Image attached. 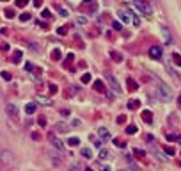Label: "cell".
I'll list each match as a JSON object with an SVG mask.
<instances>
[{
    "instance_id": "cell-54",
    "label": "cell",
    "mask_w": 181,
    "mask_h": 171,
    "mask_svg": "<svg viewBox=\"0 0 181 171\" xmlns=\"http://www.w3.org/2000/svg\"><path fill=\"white\" fill-rule=\"evenodd\" d=\"M85 2H93V0H85Z\"/></svg>"
},
{
    "instance_id": "cell-2",
    "label": "cell",
    "mask_w": 181,
    "mask_h": 171,
    "mask_svg": "<svg viewBox=\"0 0 181 171\" xmlns=\"http://www.w3.org/2000/svg\"><path fill=\"white\" fill-rule=\"evenodd\" d=\"M0 164L7 169H14L16 167V155L11 152V150H4L0 153Z\"/></svg>"
},
{
    "instance_id": "cell-32",
    "label": "cell",
    "mask_w": 181,
    "mask_h": 171,
    "mask_svg": "<svg viewBox=\"0 0 181 171\" xmlns=\"http://www.w3.org/2000/svg\"><path fill=\"white\" fill-rule=\"evenodd\" d=\"M4 14H6L7 18H14V11H13V9H6V13H4Z\"/></svg>"
},
{
    "instance_id": "cell-47",
    "label": "cell",
    "mask_w": 181,
    "mask_h": 171,
    "mask_svg": "<svg viewBox=\"0 0 181 171\" xmlns=\"http://www.w3.org/2000/svg\"><path fill=\"white\" fill-rule=\"evenodd\" d=\"M9 50V45H7V43H4V45H2V52H7Z\"/></svg>"
},
{
    "instance_id": "cell-42",
    "label": "cell",
    "mask_w": 181,
    "mask_h": 171,
    "mask_svg": "<svg viewBox=\"0 0 181 171\" xmlns=\"http://www.w3.org/2000/svg\"><path fill=\"white\" fill-rule=\"evenodd\" d=\"M114 30H121V23H119V21H114Z\"/></svg>"
},
{
    "instance_id": "cell-25",
    "label": "cell",
    "mask_w": 181,
    "mask_h": 171,
    "mask_svg": "<svg viewBox=\"0 0 181 171\" xmlns=\"http://www.w3.org/2000/svg\"><path fill=\"white\" fill-rule=\"evenodd\" d=\"M90 78H93V77H90V73H83V75H82V78H80V80H82V82H83V84H89V82H90Z\"/></svg>"
},
{
    "instance_id": "cell-12",
    "label": "cell",
    "mask_w": 181,
    "mask_h": 171,
    "mask_svg": "<svg viewBox=\"0 0 181 171\" xmlns=\"http://www.w3.org/2000/svg\"><path fill=\"white\" fill-rule=\"evenodd\" d=\"M94 91H98V93H107V86H105L101 80H94Z\"/></svg>"
},
{
    "instance_id": "cell-24",
    "label": "cell",
    "mask_w": 181,
    "mask_h": 171,
    "mask_svg": "<svg viewBox=\"0 0 181 171\" xmlns=\"http://www.w3.org/2000/svg\"><path fill=\"white\" fill-rule=\"evenodd\" d=\"M67 144H69V146H78V144H80V139H78V137H71L69 141H67Z\"/></svg>"
},
{
    "instance_id": "cell-18",
    "label": "cell",
    "mask_w": 181,
    "mask_h": 171,
    "mask_svg": "<svg viewBox=\"0 0 181 171\" xmlns=\"http://www.w3.org/2000/svg\"><path fill=\"white\" fill-rule=\"evenodd\" d=\"M142 119H144L146 123H153V114H151V111H144V112H142Z\"/></svg>"
},
{
    "instance_id": "cell-37",
    "label": "cell",
    "mask_w": 181,
    "mask_h": 171,
    "mask_svg": "<svg viewBox=\"0 0 181 171\" xmlns=\"http://www.w3.org/2000/svg\"><path fill=\"white\" fill-rule=\"evenodd\" d=\"M117 123H119V125L126 123V116H119V118H117Z\"/></svg>"
},
{
    "instance_id": "cell-22",
    "label": "cell",
    "mask_w": 181,
    "mask_h": 171,
    "mask_svg": "<svg viewBox=\"0 0 181 171\" xmlns=\"http://www.w3.org/2000/svg\"><path fill=\"white\" fill-rule=\"evenodd\" d=\"M126 134H130V136L137 134V126H135V125H128V126H126Z\"/></svg>"
},
{
    "instance_id": "cell-44",
    "label": "cell",
    "mask_w": 181,
    "mask_h": 171,
    "mask_svg": "<svg viewBox=\"0 0 181 171\" xmlns=\"http://www.w3.org/2000/svg\"><path fill=\"white\" fill-rule=\"evenodd\" d=\"M34 6H36V7H41V6H43V0H34Z\"/></svg>"
},
{
    "instance_id": "cell-16",
    "label": "cell",
    "mask_w": 181,
    "mask_h": 171,
    "mask_svg": "<svg viewBox=\"0 0 181 171\" xmlns=\"http://www.w3.org/2000/svg\"><path fill=\"white\" fill-rule=\"evenodd\" d=\"M21 55H23V54H21V50H16V52L13 54V59H11V61H13L14 64H20V62H21Z\"/></svg>"
},
{
    "instance_id": "cell-19",
    "label": "cell",
    "mask_w": 181,
    "mask_h": 171,
    "mask_svg": "<svg viewBox=\"0 0 181 171\" xmlns=\"http://www.w3.org/2000/svg\"><path fill=\"white\" fill-rule=\"evenodd\" d=\"M37 103H41V105H46V107H50V105H52V100H50V98H43V96H37Z\"/></svg>"
},
{
    "instance_id": "cell-8",
    "label": "cell",
    "mask_w": 181,
    "mask_h": 171,
    "mask_svg": "<svg viewBox=\"0 0 181 171\" xmlns=\"http://www.w3.org/2000/svg\"><path fill=\"white\" fill-rule=\"evenodd\" d=\"M6 114H7L9 118H16V116H18V107H16L14 103H7V105H6Z\"/></svg>"
},
{
    "instance_id": "cell-49",
    "label": "cell",
    "mask_w": 181,
    "mask_h": 171,
    "mask_svg": "<svg viewBox=\"0 0 181 171\" xmlns=\"http://www.w3.org/2000/svg\"><path fill=\"white\" fill-rule=\"evenodd\" d=\"M101 143H103V141L100 139V141H96V143H94V146H96V148H101Z\"/></svg>"
},
{
    "instance_id": "cell-15",
    "label": "cell",
    "mask_w": 181,
    "mask_h": 171,
    "mask_svg": "<svg viewBox=\"0 0 181 171\" xmlns=\"http://www.w3.org/2000/svg\"><path fill=\"white\" fill-rule=\"evenodd\" d=\"M126 86H128V89H130V91H137V89H139L137 82H135L133 78H130V77H128V80H126Z\"/></svg>"
},
{
    "instance_id": "cell-46",
    "label": "cell",
    "mask_w": 181,
    "mask_h": 171,
    "mask_svg": "<svg viewBox=\"0 0 181 171\" xmlns=\"http://www.w3.org/2000/svg\"><path fill=\"white\" fill-rule=\"evenodd\" d=\"M78 125H80V119H73L71 121V126H78Z\"/></svg>"
},
{
    "instance_id": "cell-27",
    "label": "cell",
    "mask_w": 181,
    "mask_h": 171,
    "mask_svg": "<svg viewBox=\"0 0 181 171\" xmlns=\"http://www.w3.org/2000/svg\"><path fill=\"white\" fill-rule=\"evenodd\" d=\"M29 4V0H16V7H25Z\"/></svg>"
},
{
    "instance_id": "cell-41",
    "label": "cell",
    "mask_w": 181,
    "mask_h": 171,
    "mask_svg": "<svg viewBox=\"0 0 181 171\" xmlns=\"http://www.w3.org/2000/svg\"><path fill=\"white\" fill-rule=\"evenodd\" d=\"M165 152H167L169 155H174V148H169V146H165Z\"/></svg>"
},
{
    "instance_id": "cell-39",
    "label": "cell",
    "mask_w": 181,
    "mask_h": 171,
    "mask_svg": "<svg viewBox=\"0 0 181 171\" xmlns=\"http://www.w3.org/2000/svg\"><path fill=\"white\" fill-rule=\"evenodd\" d=\"M57 9H59L60 16H67V11H66V9H62V7H57Z\"/></svg>"
},
{
    "instance_id": "cell-26",
    "label": "cell",
    "mask_w": 181,
    "mask_h": 171,
    "mask_svg": "<svg viewBox=\"0 0 181 171\" xmlns=\"http://www.w3.org/2000/svg\"><path fill=\"white\" fill-rule=\"evenodd\" d=\"M0 77H2V78H4V80H7V82H9V80H11V78H13V77H11V73H9V71H2V73H0Z\"/></svg>"
},
{
    "instance_id": "cell-17",
    "label": "cell",
    "mask_w": 181,
    "mask_h": 171,
    "mask_svg": "<svg viewBox=\"0 0 181 171\" xmlns=\"http://www.w3.org/2000/svg\"><path fill=\"white\" fill-rule=\"evenodd\" d=\"M36 109H37L36 103H27V105H25V112H27V114H34Z\"/></svg>"
},
{
    "instance_id": "cell-9",
    "label": "cell",
    "mask_w": 181,
    "mask_h": 171,
    "mask_svg": "<svg viewBox=\"0 0 181 171\" xmlns=\"http://www.w3.org/2000/svg\"><path fill=\"white\" fill-rule=\"evenodd\" d=\"M67 130H69V125H67L66 121H57V123H55V132H59V134H66Z\"/></svg>"
},
{
    "instance_id": "cell-14",
    "label": "cell",
    "mask_w": 181,
    "mask_h": 171,
    "mask_svg": "<svg viewBox=\"0 0 181 171\" xmlns=\"http://www.w3.org/2000/svg\"><path fill=\"white\" fill-rule=\"evenodd\" d=\"M80 155L83 159H93V150H90V148H82L80 150Z\"/></svg>"
},
{
    "instance_id": "cell-20",
    "label": "cell",
    "mask_w": 181,
    "mask_h": 171,
    "mask_svg": "<svg viewBox=\"0 0 181 171\" xmlns=\"http://www.w3.org/2000/svg\"><path fill=\"white\" fill-rule=\"evenodd\" d=\"M60 57H62L60 50H59V48H53V50H52V59H53V61H59Z\"/></svg>"
},
{
    "instance_id": "cell-11",
    "label": "cell",
    "mask_w": 181,
    "mask_h": 171,
    "mask_svg": "<svg viewBox=\"0 0 181 171\" xmlns=\"http://www.w3.org/2000/svg\"><path fill=\"white\" fill-rule=\"evenodd\" d=\"M98 136H100V139L105 143V141H110V132H108V128H105V126H101L100 130H98Z\"/></svg>"
},
{
    "instance_id": "cell-3",
    "label": "cell",
    "mask_w": 181,
    "mask_h": 171,
    "mask_svg": "<svg viewBox=\"0 0 181 171\" xmlns=\"http://www.w3.org/2000/svg\"><path fill=\"white\" fill-rule=\"evenodd\" d=\"M105 78L108 80V86L112 88V91H114L116 95H121V93H123V89L119 88V82H117V78H116L114 75H112V73H108V71H107V73H105Z\"/></svg>"
},
{
    "instance_id": "cell-5",
    "label": "cell",
    "mask_w": 181,
    "mask_h": 171,
    "mask_svg": "<svg viewBox=\"0 0 181 171\" xmlns=\"http://www.w3.org/2000/svg\"><path fill=\"white\" fill-rule=\"evenodd\" d=\"M133 2H135L137 9H139L142 14H146V16H151V7H149L146 2H142V0H133Z\"/></svg>"
},
{
    "instance_id": "cell-36",
    "label": "cell",
    "mask_w": 181,
    "mask_h": 171,
    "mask_svg": "<svg viewBox=\"0 0 181 171\" xmlns=\"http://www.w3.org/2000/svg\"><path fill=\"white\" fill-rule=\"evenodd\" d=\"M110 55H112V59H114V61H117V62L121 61V55H119V54H116V52H112Z\"/></svg>"
},
{
    "instance_id": "cell-6",
    "label": "cell",
    "mask_w": 181,
    "mask_h": 171,
    "mask_svg": "<svg viewBox=\"0 0 181 171\" xmlns=\"http://www.w3.org/2000/svg\"><path fill=\"white\" fill-rule=\"evenodd\" d=\"M48 139H50L52 146L57 150V152H64V143H62L60 139H57V137H55V134H50V136H48Z\"/></svg>"
},
{
    "instance_id": "cell-48",
    "label": "cell",
    "mask_w": 181,
    "mask_h": 171,
    "mask_svg": "<svg viewBox=\"0 0 181 171\" xmlns=\"http://www.w3.org/2000/svg\"><path fill=\"white\" fill-rule=\"evenodd\" d=\"M60 114H62V116H64V118H66V116H69V111H67V109H64V111H62V112H60Z\"/></svg>"
},
{
    "instance_id": "cell-23",
    "label": "cell",
    "mask_w": 181,
    "mask_h": 171,
    "mask_svg": "<svg viewBox=\"0 0 181 171\" xmlns=\"http://www.w3.org/2000/svg\"><path fill=\"white\" fill-rule=\"evenodd\" d=\"M172 61H174L176 66H181V55H179V54H174V55H172Z\"/></svg>"
},
{
    "instance_id": "cell-40",
    "label": "cell",
    "mask_w": 181,
    "mask_h": 171,
    "mask_svg": "<svg viewBox=\"0 0 181 171\" xmlns=\"http://www.w3.org/2000/svg\"><path fill=\"white\" fill-rule=\"evenodd\" d=\"M57 32H59V34H62V36H64V34H66V32H67V30H66V27H59V29H57Z\"/></svg>"
},
{
    "instance_id": "cell-21",
    "label": "cell",
    "mask_w": 181,
    "mask_h": 171,
    "mask_svg": "<svg viewBox=\"0 0 181 171\" xmlns=\"http://www.w3.org/2000/svg\"><path fill=\"white\" fill-rule=\"evenodd\" d=\"M52 162H53V166H60V162H62V159L57 155V153H52Z\"/></svg>"
},
{
    "instance_id": "cell-31",
    "label": "cell",
    "mask_w": 181,
    "mask_h": 171,
    "mask_svg": "<svg viewBox=\"0 0 181 171\" xmlns=\"http://www.w3.org/2000/svg\"><path fill=\"white\" fill-rule=\"evenodd\" d=\"M78 169H80V164H78V162H73V164L69 166V171H78Z\"/></svg>"
},
{
    "instance_id": "cell-45",
    "label": "cell",
    "mask_w": 181,
    "mask_h": 171,
    "mask_svg": "<svg viewBox=\"0 0 181 171\" xmlns=\"http://www.w3.org/2000/svg\"><path fill=\"white\" fill-rule=\"evenodd\" d=\"M25 68H27V71H32V70H34V66H32L30 62H27V64H25Z\"/></svg>"
},
{
    "instance_id": "cell-52",
    "label": "cell",
    "mask_w": 181,
    "mask_h": 171,
    "mask_svg": "<svg viewBox=\"0 0 181 171\" xmlns=\"http://www.w3.org/2000/svg\"><path fill=\"white\" fill-rule=\"evenodd\" d=\"M85 171H94V169H90V167H85Z\"/></svg>"
},
{
    "instance_id": "cell-50",
    "label": "cell",
    "mask_w": 181,
    "mask_h": 171,
    "mask_svg": "<svg viewBox=\"0 0 181 171\" xmlns=\"http://www.w3.org/2000/svg\"><path fill=\"white\" fill-rule=\"evenodd\" d=\"M101 171H110V167L108 166H101Z\"/></svg>"
},
{
    "instance_id": "cell-10",
    "label": "cell",
    "mask_w": 181,
    "mask_h": 171,
    "mask_svg": "<svg viewBox=\"0 0 181 171\" xmlns=\"http://www.w3.org/2000/svg\"><path fill=\"white\" fill-rule=\"evenodd\" d=\"M100 160H110L112 159V152L110 150H107V148H100Z\"/></svg>"
},
{
    "instance_id": "cell-4",
    "label": "cell",
    "mask_w": 181,
    "mask_h": 171,
    "mask_svg": "<svg viewBox=\"0 0 181 171\" xmlns=\"http://www.w3.org/2000/svg\"><path fill=\"white\" fill-rule=\"evenodd\" d=\"M160 30H162V37H163V43H165V45H172L174 39H172V34H170L169 27L162 25V27H160Z\"/></svg>"
},
{
    "instance_id": "cell-38",
    "label": "cell",
    "mask_w": 181,
    "mask_h": 171,
    "mask_svg": "<svg viewBox=\"0 0 181 171\" xmlns=\"http://www.w3.org/2000/svg\"><path fill=\"white\" fill-rule=\"evenodd\" d=\"M76 21H78V23H82V25H85V23H87V20H85L83 16H78V20H76Z\"/></svg>"
},
{
    "instance_id": "cell-13",
    "label": "cell",
    "mask_w": 181,
    "mask_h": 171,
    "mask_svg": "<svg viewBox=\"0 0 181 171\" xmlns=\"http://www.w3.org/2000/svg\"><path fill=\"white\" fill-rule=\"evenodd\" d=\"M139 107H140V100H137V98H131L128 102V109L130 111H135V109H139Z\"/></svg>"
},
{
    "instance_id": "cell-34",
    "label": "cell",
    "mask_w": 181,
    "mask_h": 171,
    "mask_svg": "<svg viewBox=\"0 0 181 171\" xmlns=\"http://www.w3.org/2000/svg\"><path fill=\"white\" fill-rule=\"evenodd\" d=\"M133 153H135V155H139L140 159L144 157V152H142V150H139V148H135V150H133Z\"/></svg>"
},
{
    "instance_id": "cell-53",
    "label": "cell",
    "mask_w": 181,
    "mask_h": 171,
    "mask_svg": "<svg viewBox=\"0 0 181 171\" xmlns=\"http://www.w3.org/2000/svg\"><path fill=\"white\" fill-rule=\"evenodd\" d=\"M177 141H179V143H181V136H177Z\"/></svg>"
},
{
    "instance_id": "cell-7",
    "label": "cell",
    "mask_w": 181,
    "mask_h": 171,
    "mask_svg": "<svg viewBox=\"0 0 181 171\" xmlns=\"http://www.w3.org/2000/svg\"><path fill=\"white\" fill-rule=\"evenodd\" d=\"M162 47H158V45H153L151 48H149V57L151 59H162Z\"/></svg>"
},
{
    "instance_id": "cell-35",
    "label": "cell",
    "mask_w": 181,
    "mask_h": 171,
    "mask_svg": "<svg viewBox=\"0 0 181 171\" xmlns=\"http://www.w3.org/2000/svg\"><path fill=\"white\" fill-rule=\"evenodd\" d=\"M41 16H43V18H50V11H48V9H43V11H41Z\"/></svg>"
},
{
    "instance_id": "cell-43",
    "label": "cell",
    "mask_w": 181,
    "mask_h": 171,
    "mask_svg": "<svg viewBox=\"0 0 181 171\" xmlns=\"http://www.w3.org/2000/svg\"><path fill=\"white\" fill-rule=\"evenodd\" d=\"M50 93L53 95V93H57V88H55V84H50Z\"/></svg>"
},
{
    "instance_id": "cell-28",
    "label": "cell",
    "mask_w": 181,
    "mask_h": 171,
    "mask_svg": "<svg viewBox=\"0 0 181 171\" xmlns=\"http://www.w3.org/2000/svg\"><path fill=\"white\" fill-rule=\"evenodd\" d=\"M20 20H21V21H29V20H30V14H29V13H21V14H20Z\"/></svg>"
},
{
    "instance_id": "cell-30",
    "label": "cell",
    "mask_w": 181,
    "mask_h": 171,
    "mask_svg": "<svg viewBox=\"0 0 181 171\" xmlns=\"http://www.w3.org/2000/svg\"><path fill=\"white\" fill-rule=\"evenodd\" d=\"M114 144L116 146H119V148H124L126 144H124V141H121V139H114Z\"/></svg>"
},
{
    "instance_id": "cell-51",
    "label": "cell",
    "mask_w": 181,
    "mask_h": 171,
    "mask_svg": "<svg viewBox=\"0 0 181 171\" xmlns=\"http://www.w3.org/2000/svg\"><path fill=\"white\" fill-rule=\"evenodd\" d=\"M177 105H179V107H181V96H179V98H177Z\"/></svg>"
},
{
    "instance_id": "cell-55",
    "label": "cell",
    "mask_w": 181,
    "mask_h": 171,
    "mask_svg": "<svg viewBox=\"0 0 181 171\" xmlns=\"http://www.w3.org/2000/svg\"><path fill=\"white\" fill-rule=\"evenodd\" d=\"M0 2H6V0H0Z\"/></svg>"
},
{
    "instance_id": "cell-29",
    "label": "cell",
    "mask_w": 181,
    "mask_h": 171,
    "mask_svg": "<svg viewBox=\"0 0 181 171\" xmlns=\"http://www.w3.org/2000/svg\"><path fill=\"white\" fill-rule=\"evenodd\" d=\"M73 57H75L73 54H69V55H67V59H66V62H64V66H66V68H69V64H71V61H73Z\"/></svg>"
},
{
    "instance_id": "cell-33",
    "label": "cell",
    "mask_w": 181,
    "mask_h": 171,
    "mask_svg": "<svg viewBox=\"0 0 181 171\" xmlns=\"http://www.w3.org/2000/svg\"><path fill=\"white\" fill-rule=\"evenodd\" d=\"M37 121H39V125H41V126H46V118H44V116H39V119H37Z\"/></svg>"
},
{
    "instance_id": "cell-1",
    "label": "cell",
    "mask_w": 181,
    "mask_h": 171,
    "mask_svg": "<svg viewBox=\"0 0 181 171\" xmlns=\"http://www.w3.org/2000/svg\"><path fill=\"white\" fill-rule=\"evenodd\" d=\"M156 91H158V98H160L162 102H172V89H170V86H167L160 78L156 80Z\"/></svg>"
}]
</instances>
